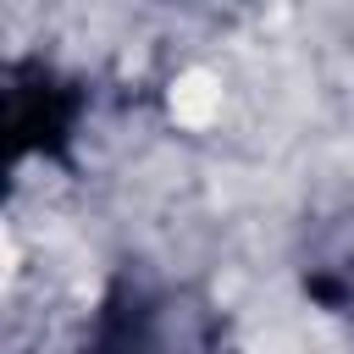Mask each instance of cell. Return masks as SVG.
Here are the masks:
<instances>
[{
	"label": "cell",
	"mask_w": 354,
	"mask_h": 354,
	"mask_svg": "<svg viewBox=\"0 0 354 354\" xmlns=\"http://www.w3.org/2000/svg\"><path fill=\"white\" fill-rule=\"evenodd\" d=\"M171 116H177L183 127H210V122L221 116V77L205 72V66L183 72V77L171 83Z\"/></svg>",
	"instance_id": "1"
},
{
	"label": "cell",
	"mask_w": 354,
	"mask_h": 354,
	"mask_svg": "<svg viewBox=\"0 0 354 354\" xmlns=\"http://www.w3.org/2000/svg\"><path fill=\"white\" fill-rule=\"evenodd\" d=\"M254 354H299V348L282 343V337H266V343H254Z\"/></svg>",
	"instance_id": "2"
}]
</instances>
